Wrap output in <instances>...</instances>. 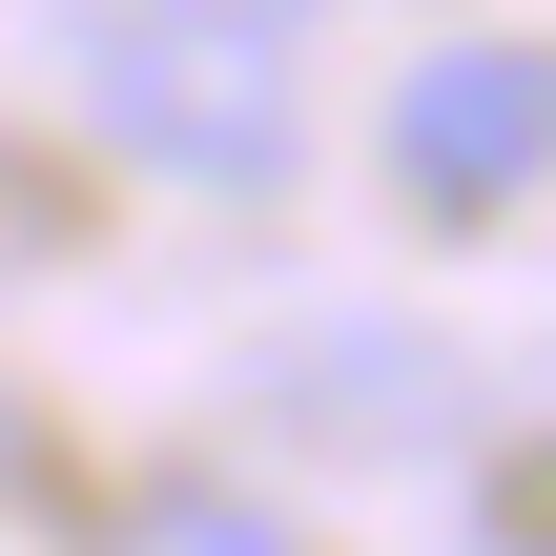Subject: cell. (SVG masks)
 <instances>
[{
    "mask_svg": "<svg viewBox=\"0 0 556 556\" xmlns=\"http://www.w3.org/2000/svg\"><path fill=\"white\" fill-rule=\"evenodd\" d=\"M103 556H289V516H268V495H227V475H165V495H124V516H103Z\"/></svg>",
    "mask_w": 556,
    "mask_h": 556,
    "instance_id": "obj_3",
    "label": "cell"
},
{
    "mask_svg": "<svg viewBox=\"0 0 556 556\" xmlns=\"http://www.w3.org/2000/svg\"><path fill=\"white\" fill-rule=\"evenodd\" d=\"M556 165V41H433L392 83V186L413 206H516Z\"/></svg>",
    "mask_w": 556,
    "mask_h": 556,
    "instance_id": "obj_2",
    "label": "cell"
},
{
    "mask_svg": "<svg viewBox=\"0 0 556 556\" xmlns=\"http://www.w3.org/2000/svg\"><path fill=\"white\" fill-rule=\"evenodd\" d=\"M289 21L309 0H83V103L165 186H268L289 165Z\"/></svg>",
    "mask_w": 556,
    "mask_h": 556,
    "instance_id": "obj_1",
    "label": "cell"
}]
</instances>
